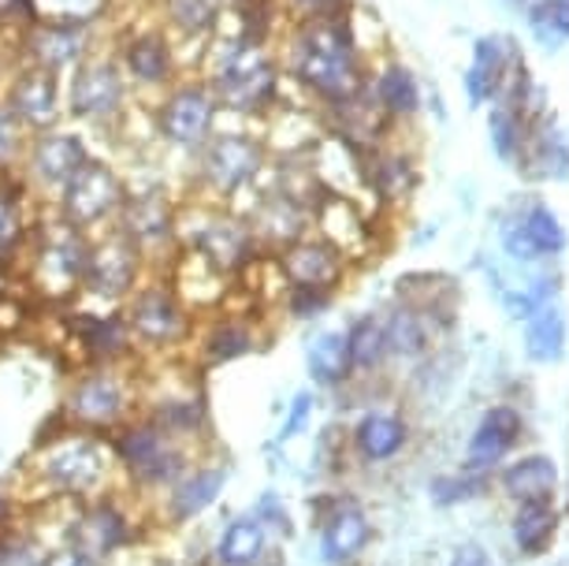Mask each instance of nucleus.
Here are the masks:
<instances>
[{
    "instance_id": "40",
    "label": "nucleus",
    "mask_w": 569,
    "mask_h": 566,
    "mask_svg": "<svg viewBox=\"0 0 569 566\" xmlns=\"http://www.w3.org/2000/svg\"><path fill=\"white\" fill-rule=\"evenodd\" d=\"M27 142H30L27 127L16 120V112L0 98V176L19 172V160L27 153Z\"/></svg>"
},
{
    "instance_id": "6",
    "label": "nucleus",
    "mask_w": 569,
    "mask_h": 566,
    "mask_svg": "<svg viewBox=\"0 0 569 566\" xmlns=\"http://www.w3.org/2000/svg\"><path fill=\"white\" fill-rule=\"evenodd\" d=\"M63 112L82 131L120 135L134 112V90L112 49H93L79 68L63 75Z\"/></svg>"
},
{
    "instance_id": "52",
    "label": "nucleus",
    "mask_w": 569,
    "mask_h": 566,
    "mask_svg": "<svg viewBox=\"0 0 569 566\" xmlns=\"http://www.w3.org/2000/svg\"><path fill=\"white\" fill-rule=\"evenodd\" d=\"M8 63H12V60H8V57H0V90H4V75H8Z\"/></svg>"
},
{
    "instance_id": "44",
    "label": "nucleus",
    "mask_w": 569,
    "mask_h": 566,
    "mask_svg": "<svg viewBox=\"0 0 569 566\" xmlns=\"http://www.w3.org/2000/svg\"><path fill=\"white\" fill-rule=\"evenodd\" d=\"M491 142H496L499 157H513V149H518V142H521V127L507 109L491 112Z\"/></svg>"
},
{
    "instance_id": "9",
    "label": "nucleus",
    "mask_w": 569,
    "mask_h": 566,
    "mask_svg": "<svg viewBox=\"0 0 569 566\" xmlns=\"http://www.w3.org/2000/svg\"><path fill=\"white\" fill-rule=\"evenodd\" d=\"M179 250L198 254L228 280H239L261 254L239 212L201 198L179 201Z\"/></svg>"
},
{
    "instance_id": "22",
    "label": "nucleus",
    "mask_w": 569,
    "mask_h": 566,
    "mask_svg": "<svg viewBox=\"0 0 569 566\" xmlns=\"http://www.w3.org/2000/svg\"><path fill=\"white\" fill-rule=\"evenodd\" d=\"M223 485H228V466L206 463L190 466L176 485H168L160 493V515L168 518V526H187V522L201 518L206 510L217 504Z\"/></svg>"
},
{
    "instance_id": "23",
    "label": "nucleus",
    "mask_w": 569,
    "mask_h": 566,
    "mask_svg": "<svg viewBox=\"0 0 569 566\" xmlns=\"http://www.w3.org/2000/svg\"><path fill=\"white\" fill-rule=\"evenodd\" d=\"M198 355L201 369H212V366H228V361L250 355V350H257V328L250 317H239V314H223V309H217V314H209L206 320L198 317Z\"/></svg>"
},
{
    "instance_id": "2",
    "label": "nucleus",
    "mask_w": 569,
    "mask_h": 566,
    "mask_svg": "<svg viewBox=\"0 0 569 566\" xmlns=\"http://www.w3.org/2000/svg\"><path fill=\"white\" fill-rule=\"evenodd\" d=\"M287 75L313 93L325 105H347L361 98L365 75L358 60V41H353L347 16L342 19H317V23H298L291 46H287Z\"/></svg>"
},
{
    "instance_id": "33",
    "label": "nucleus",
    "mask_w": 569,
    "mask_h": 566,
    "mask_svg": "<svg viewBox=\"0 0 569 566\" xmlns=\"http://www.w3.org/2000/svg\"><path fill=\"white\" fill-rule=\"evenodd\" d=\"M558 480V469L551 458L543 455H532V458H521V463H513L507 474H502V488L521 499V504H532V499H547L551 496Z\"/></svg>"
},
{
    "instance_id": "43",
    "label": "nucleus",
    "mask_w": 569,
    "mask_h": 566,
    "mask_svg": "<svg viewBox=\"0 0 569 566\" xmlns=\"http://www.w3.org/2000/svg\"><path fill=\"white\" fill-rule=\"evenodd\" d=\"M298 23H317V19H342L347 0H287Z\"/></svg>"
},
{
    "instance_id": "27",
    "label": "nucleus",
    "mask_w": 569,
    "mask_h": 566,
    "mask_svg": "<svg viewBox=\"0 0 569 566\" xmlns=\"http://www.w3.org/2000/svg\"><path fill=\"white\" fill-rule=\"evenodd\" d=\"M268 552V526L257 515H239L220 529L212 544L217 566H261Z\"/></svg>"
},
{
    "instance_id": "50",
    "label": "nucleus",
    "mask_w": 569,
    "mask_h": 566,
    "mask_svg": "<svg viewBox=\"0 0 569 566\" xmlns=\"http://www.w3.org/2000/svg\"><path fill=\"white\" fill-rule=\"evenodd\" d=\"M450 566H491V563H488V555L477 548V544H466V548L450 559Z\"/></svg>"
},
{
    "instance_id": "41",
    "label": "nucleus",
    "mask_w": 569,
    "mask_h": 566,
    "mask_svg": "<svg viewBox=\"0 0 569 566\" xmlns=\"http://www.w3.org/2000/svg\"><path fill=\"white\" fill-rule=\"evenodd\" d=\"M521 224H525V231H529V239L536 242V250L540 254H558L566 247L562 224H558V217L547 206H532L529 217H525Z\"/></svg>"
},
{
    "instance_id": "18",
    "label": "nucleus",
    "mask_w": 569,
    "mask_h": 566,
    "mask_svg": "<svg viewBox=\"0 0 569 566\" xmlns=\"http://www.w3.org/2000/svg\"><path fill=\"white\" fill-rule=\"evenodd\" d=\"M68 540L74 552L90 555L109 566L116 555H123L127 548L134 544L138 537V526L116 496H101V499H90V504H74V515L68 522Z\"/></svg>"
},
{
    "instance_id": "28",
    "label": "nucleus",
    "mask_w": 569,
    "mask_h": 566,
    "mask_svg": "<svg viewBox=\"0 0 569 566\" xmlns=\"http://www.w3.org/2000/svg\"><path fill=\"white\" fill-rule=\"evenodd\" d=\"M369 533V518L358 504H339L320 529V552H325L328 563H350L365 552Z\"/></svg>"
},
{
    "instance_id": "29",
    "label": "nucleus",
    "mask_w": 569,
    "mask_h": 566,
    "mask_svg": "<svg viewBox=\"0 0 569 566\" xmlns=\"http://www.w3.org/2000/svg\"><path fill=\"white\" fill-rule=\"evenodd\" d=\"M518 433H521V418L510 407L488 410L485 418H480L477 433H472V440H469L466 466L469 469H488L491 463H499V458L513 447V440H518Z\"/></svg>"
},
{
    "instance_id": "37",
    "label": "nucleus",
    "mask_w": 569,
    "mask_h": 566,
    "mask_svg": "<svg viewBox=\"0 0 569 566\" xmlns=\"http://www.w3.org/2000/svg\"><path fill=\"white\" fill-rule=\"evenodd\" d=\"M383 336H388V350H395V355H402V358L425 355V347H428L425 320L410 306H399L388 320H383Z\"/></svg>"
},
{
    "instance_id": "12",
    "label": "nucleus",
    "mask_w": 569,
    "mask_h": 566,
    "mask_svg": "<svg viewBox=\"0 0 569 566\" xmlns=\"http://www.w3.org/2000/svg\"><path fill=\"white\" fill-rule=\"evenodd\" d=\"M127 187H131V179H127L109 157L93 153L79 172L68 179V187L60 190L49 209L57 212L60 220H68L71 228L98 235L104 228H112L116 217H120V209L127 201Z\"/></svg>"
},
{
    "instance_id": "46",
    "label": "nucleus",
    "mask_w": 569,
    "mask_h": 566,
    "mask_svg": "<svg viewBox=\"0 0 569 566\" xmlns=\"http://www.w3.org/2000/svg\"><path fill=\"white\" fill-rule=\"evenodd\" d=\"M34 19V0H0V38H12Z\"/></svg>"
},
{
    "instance_id": "53",
    "label": "nucleus",
    "mask_w": 569,
    "mask_h": 566,
    "mask_svg": "<svg viewBox=\"0 0 569 566\" xmlns=\"http://www.w3.org/2000/svg\"><path fill=\"white\" fill-rule=\"evenodd\" d=\"M109 4H112V8H116V4H120V0H109Z\"/></svg>"
},
{
    "instance_id": "10",
    "label": "nucleus",
    "mask_w": 569,
    "mask_h": 566,
    "mask_svg": "<svg viewBox=\"0 0 569 566\" xmlns=\"http://www.w3.org/2000/svg\"><path fill=\"white\" fill-rule=\"evenodd\" d=\"M220 105L201 75H179L160 98L149 105V131L160 149L194 160V153L220 131Z\"/></svg>"
},
{
    "instance_id": "8",
    "label": "nucleus",
    "mask_w": 569,
    "mask_h": 566,
    "mask_svg": "<svg viewBox=\"0 0 569 566\" xmlns=\"http://www.w3.org/2000/svg\"><path fill=\"white\" fill-rule=\"evenodd\" d=\"M120 309L138 358H171L194 344L198 317L176 295L164 272H149Z\"/></svg>"
},
{
    "instance_id": "1",
    "label": "nucleus",
    "mask_w": 569,
    "mask_h": 566,
    "mask_svg": "<svg viewBox=\"0 0 569 566\" xmlns=\"http://www.w3.org/2000/svg\"><path fill=\"white\" fill-rule=\"evenodd\" d=\"M194 75L209 82L220 116L239 120H264L268 112L283 105V63L264 41H253L231 27H217L201 52Z\"/></svg>"
},
{
    "instance_id": "14",
    "label": "nucleus",
    "mask_w": 569,
    "mask_h": 566,
    "mask_svg": "<svg viewBox=\"0 0 569 566\" xmlns=\"http://www.w3.org/2000/svg\"><path fill=\"white\" fill-rule=\"evenodd\" d=\"M116 228L138 242L153 272L164 269V261L179 250V198L171 195L164 179L131 183L120 217H116Z\"/></svg>"
},
{
    "instance_id": "42",
    "label": "nucleus",
    "mask_w": 569,
    "mask_h": 566,
    "mask_svg": "<svg viewBox=\"0 0 569 566\" xmlns=\"http://www.w3.org/2000/svg\"><path fill=\"white\" fill-rule=\"evenodd\" d=\"M331 302V291H313V287H287V309L298 320L320 317V309Z\"/></svg>"
},
{
    "instance_id": "21",
    "label": "nucleus",
    "mask_w": 569,
    "mask_h": 566,
    "mask_svg": "<svg viewBox=\"0 0 569 566\" xmlns=\"http://www.w3.org/2000/svg\"><path fill=\"white\" fill-rule=\"evenodd\" d=\"M276 269L287 287H313V291H336L347 272V258L328 247L325 239H298L276 254Z\"/></svg>"
},
{
    "instance_id": "4",
    "label": "nucleus",
    "mask_w": 569,
    "mask_h": 566,
    "mask_svg": "<svg viewBox=\"0 0 569 566\" xmlns=\"http://www.w3.org/2000/svg\"><path fill=\"white\" fill-rule=\"evenodd\" d=\"M268 146L261 135L242 127H220L187 165L190 198L212 201V206H239L242 195L261 183L268 172Z\"/></svg>"
},
{
    "instance_id": "24",
    "label": "nucleus",
    "mask_w": 569,
    "mask_h": 566,
    "mask_svg": "<svg viewBox=\"0 0 569 566\" xmlns=\"http://www.w3.org/2000/svg\"><path fill=\"white\" fill-rule=\"evenodd\" d=\"M41 206L27 195L16 176H0V269L23 261L30 228H34Z\"/></svg>"
},
{
    "instance_id": "17",
    "label": "nucleus",
    "mask_w": 569,
    "mask_h": 566,
    "mask_svg": "<svg viewBox=\"0 0 569 566\" xmlns=\"http://www.w3.org/2000/svg\"><path fill=\"white\" fill-rule=\"evenodd\" d=\"M0 98L16 112V120L27 127V135L52 131V127H63V120H68V112H63V75L34 68V63H8Z\"/></svg>"
},
{
    "instance_id": "5",
    "label": "nucleus",
    "mask_w": 569,
    "mask_h": 566,
    "mask_svg": "<svg viewBox=\"0 0 569 566\" xmlns=\"http://www.w3.org/2000/svg\"><path fill=\"white\" fill-rule=\"evenodd\" d=\"M90 239L68 220H60L52 209H41L34 228H30L23 250V280L30 291L46 302H79L86 265H90Z\"/></svg>"
},
{
    "instance_id": "16",
    "label": "nucleus",
    "mask_w": 569,
    "mask_h": 566,
    "mask_svg": "<svg viewBox=\"0 0 569 566\" xmlns=\"http://www.w3.org/2000/svg\"><path fill=\"white\" fill-rule=\"evenodd\" d=\"M112 52H116V60H120L127 82H131V90L149 98V105H153L160 93L179 79V75H187L182 71V57H179L176 38L160 27V19L157 23L120 30Z\"/></svg>"
},
{
    "instance_id": "11",
    "label": "nucleus",
    "mask_w": 569,
    "mask_h": 566,
    "mask_svg": "<svg viewBox=\"0 0 569 566\" xmlns=\"http://www.w3.org/2000/svg\"><path fill=\"white\" fill-rule=\"evenodd\" d=\"M138 403H142V391H138L131 361L127 366H82L63 395L60 414L71 429L112 436L134 418Z\"/></svg>"
},
{
    "instance_id": "36",
    "label": "nucleus",
    "mask_w": 569,
    "mask_h": 566,
    "mask_svg": "<svg viewBox=\"0 0 569 566\" xmlns=\"http://www.w3.org/2000/svg\"><path fill=\"white\" fill-rule=\"evenodd\" d=\"M109 16H112L109 0H34V19H46V23H71V27L101 30V23Z\"/></svg>"
},
{
    "instance_id": "35",
    "label": "nucleus",
    "mask_w": 569,
    "mask_h": 566,
    "mask_svg": "<svg viewBox=\"0 0 569 566\" xmlns=\"http://www.w3.org/2000/svg\"><path fill=\"white\" fill-rule=\"evenodd\" d=\"M525 344H529V358L536 361H558L566 350V317L558 314L555 306H540L529 320V332H525Z\"/></svg>"
},
{
    "instance_id": "47",
    "label": "nucleus",
    "mask_w": 569,
    "mask_h": 566,
    "mask_svg": "<svg viewBox=\"0 0 569 566\" xmlns=\"http://www.w3.org/2000/svg\"><path fill=\"white\" fill-rule=\"evenodd\" d=\"M502 242H507L510 258H518V261H536V258H540V250H536V242L529 239L525 224H510V228L502 231Z\"/></svg>"
},
{
    "instance_id": "7",
    "label": "nucleus",
    "mask_w": 569,
    "mask_h": 566,
    "mask_svg": "<svg viewBox=\"0 0 569 566\" xmlns=\"http://www.w3.org/2000/svg\"><path fill=\"white\" fill-rule=\"evenodd\" d=\"M120 474L131 480L138 493H164L168 485L194 466V440H179L164 425H157L146 414H134L109 436Z\"/></svg>"
},
{
    "instance_id": "39",
    "label": "nucleus",
    "mask_w": 569,
    "mask_h": 566,
    "mask_svg": "<svg viewBox=\"0 0 569 566\" xmlns=\"http://www.w3.org/2000/svg\"><path fill=\"white\" fill-rule=\"evenodd\" d=\"M555 533V510L547 499H532L521 504L518 518H513V540L521 544V552H540Z\"/></svg>"
},
{
    "instance_id": "49",
    "label": "nucleus",
    "mask_w": 569,
    "mask_h": 566,
    "mask_svg": "<svg viewBox=\"0 0 569 566\" xmlns=\"http://www.w3.org/2000/svg\"><path fill=\"white\" fill-rule=\"evenodd\" d=\"M38 566H104V563L90 559V555H82V552H74L71 544H60V548H52V552H41Z\"/></svg>"
},
{
    "instance_id": "38",
    "label": "nucleus",
    "mask_w": 569,
    "mask_h": 566,
    "mask_svg": "<svg viewBox=\"0 0 569 566\" xmlns=\"http://www.w3.org/2000/svg\"><path fill=\"white\" fill-rule=\"evenodd\" d=\"M499 75H502V49L499 41H477V52H472V63L466 71V87L472 105H480L485 98H491L499 87Z\"/></svg>"
},
{
    "instance_id": "51",
    "label": "nucleus",
    "mask_w": 569,
    "mask_h": 566,
    "mask_svg": "<svg viewBox=\"0 0 569 566\" xmlns=\"http://www.w3.org/2000/svg\"><path fill=\"white\" fill-rule=\"evenodd\" d=\"M12 518H16V499L0 488V533H4L8 526H12Z\"/></svg>"
},
{
    "instance_id": "34",
    "label": "nucleus",
    "mask_w": 569,
    "mask_h": 566,
    "mask_svg": "<svg viewBox=\"0 0 569 566\" xmlns=\"http://www.w3.org/2000/svg\"><path fill=\"white\" fill-rule=\"evenodd\" d=\"M347 355H350V373L353 369H376L388 355V336H383V320L369 317H358L353 325L347 328Z\"/></svg>"
},
{
    "instance_id": "3",
    "label": "nucleus",
    "mask_w": 569,
    "mask_h": 566,
    "mask_svg": "<svg viewBox=\"0 0 569 566\" xmlns=\"http://www.w3.org/2000/svg\"><path fill=\"white\" fill-rule=\"evenodd\" d=\"M30 474L46 488V496L90 504V499L112 493V477L120 474V463H116L109 436L63 425L60 433L46 436V444L38 447Z\"/></svg>"
},
{
    "instance_id": "26",
    "label": "nucleus",
    "mask_w": 569,
    "mask_h": 566,
    "mask_svg": "<svg viewBox=\"0 0 569 566\" xmlns=\"http://www.w3.org/2000/svg\"><path fill=\"white\" fill-rule=\"evenodd\" d=\"M313 220L320 228V239H325L328 247H336L342 258L358 254L365 242H369V220L361 217V209L353 206L350 198L320 195L313 206Z\"/></svg>"
},
{
    "instance_id": "15",
    "label": "nucleus",
    "mask_w": 569,
    "mask_h": 566,
    "mask_svg": "<svg viewBox=\"0 0 569 566\" xmlns=\"http://www.w3.org/2000/svg\"><path fill=\"white\" fill-rule=\"evenodd\" d=\"M149 272H153V265L138 250V242L127 239L112 224V228H104L90 239V265H86L79 298H90V302L101 306H123Z\"/></svg>"
},
{
    "instance_id": "30",
    "label": "nucleus",
    "mask_w": 569,
    "mask_h": 566,
    "mask_svg": "<svg viewBox=\"0 0 569 566\" xmlns=\"http://www.w3.org/2000/svg\"><path fill=\"white\" fill-rule=\"evenodd\" d=\"M353 444L369 463H388L406 447V425L395 414H365L353 429Z\"/></svg>"
},
{
    "instance_id": "32",
    "label": "nucleus",
    "mask_w": 569,
    "mask_h": 566,
    "mask_svg": "<svg viewBox=\"0 0 569 566\" xmlns=\"http://www.w3.org/2000/svg\"><path fill=\"white\" fill-rule=\"evenodd\" d=\"M306 366L320 388H336L350 377V355H347V336L342 332H320L313 344L306 347Z\"/></svg>"
},
{
    "instance_id": "25",
    "label": "nucleus",
    "mask_w": 569,
    "mask_h": 566,
    "mask_svg": "<svg viewBox=\"0 0 569 566\" xmlns=\"http://www.w3.org/2000/svg\"><path fill=\"white\" fill-rule=\"evenodd\" d=\"M160 27L179 41H198L201 49L217 34V27L228 16V0H157Z\"/></svg>"
},
{
    "instance_id": "31",
    "label": "nucleus",
    "mask_w": 569,
    "mask_h": 566,
    "mask_svg": "<svg viewBox=\"0 0 569 566\" xmlns=\"http://www.w3.org/2000/svg\"><path fill=\"white\" fill-rule=\"evenodd\" d=\"M372 101L383 116H413L421 109V87H417L413 71L402 63H391L376 75L372 82Z\"/></svg>"
},
{
    "instance_id": "20",
    "label": "nucleus",
    "mask_w": 569,
    "mask_h": 566,
    "mask_svg": "<svg viewBox=\"0 0 569 566\" xmlns=\"http://www.w3.org/2000/svg\"><path fill=\"white\" fill-rule=\"evenodd\" d=\"M68 328H71V344L79 347L86 366H127V361H138V350L131 344L120 306H104V309L74 306Z\"/></svg>"
},
{
    "instance_id": "48",
    "label": "nucleus",
    "mask_w": 569,
    "mask_h": 566,
    "mask_svg": "<svg viewBox=\"0 0 569 566\" xmlns=\"http://www.w3.org/2000/svg\"><path fill=\"white\" fill-rule=\"evenodd\" d=\"M309 410H313V395H309V391H298V395H295V403H291V414H287L283 429H279V440H291V436L302 433V425H306V418H309Z\"/></svg>"
},
{
    "instance_id": "45",
    "label": "nucleus",
    "mask_w": 569,
    "mask_h": 566,
    "mask_svg": "<svg viewBox=\"0 0 569 566\" xmlns=\"http://www.w3.org/2000/svg\"><path fill=\"white\" fill-rule=\"evenodd\" d=\"M536 30L543 38H569V0H551L536 12Z\"/></svg>"
},
{
    "instance_id": "19",
    "label": "nucleus",
    "mask_w": 569,
    "mask_h": 566,
    "mask_svg": "<svg viewBox=\"0 0 569 566\" xmlns=\"http://www.w3.org/2000/svg\"><path fill=\"white\" fill-rule=\"evenodd\" d=\"M98 34H101V30H93V27H71V23H46V19H30L23 30H16L12 60L34 63V68H46L52 75H68L101 46Z\"/></svg>"
},
{
    "instance_id": "13",
    "label": "nucleus",
    "mask_w": 569,
    "mask_h": 566,
    "mask_svg": "<svg viewBox=\"0 0 569 566\" xmlns=\"http://www.w3.org/2000/svg\"><path fill=\"white\" fill-rule=\"evenodd\" d=\"M90 157H93V149L82 127H74V123L52 127V131L30 135L16 179L27 187V195L34 198L41 209H49L60 190L68 187V179L79 172Z\"/></svg>"
}]
</instances>
